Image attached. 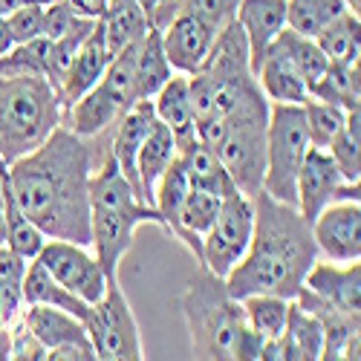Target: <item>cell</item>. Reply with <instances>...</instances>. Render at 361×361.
Wrapping results in <instances>:
<instances>
[{
    "mask_svg": "<svg viewBox=\"0 0 361 361\" xmlns=\"http://www.w3.org/2000/svg\"><path fill=\"white\" fill-rule=\"evenodd\" d=\"M93 139L58 125L44 145L9 165L20 212L47 237L90 249V171Z\"/></svg>",
    "mask_w": 361,
    "mask_h": 361,
    "instance_id": "1",
    "label": "cell"
},
{
    "mask_svg": "<svg viewBox=\"0 0 361 361\" xmlns=\"http://www.w3.org/2000/svg\"><path fill=\"white\" fill-rule=\"evenodd\" d=\"M255 202V231L246 255L223 278L231 298L243 300L249 295H281L295 300L304 289L307 272L318 260V246L310 220L298 205L281 202L257 191Z\"/></svg>",
    "mask_w": 361,
    "mask_h": 361,
    "instance_id": "2",
    "label": "cell"
},
{
    "mask_svg": "<svg viewBox=\"0 0 361 361\" xmlns=\"http://www.w3.org/2000/svg\"><path fill=\"white\" fill-rule=\"evenodd\" d=\"M194 358L212 361H257L263 338L249 329L243 304L226 289V281L205 266L188 281L179 298Z\"/></svg>",
    "mask_w": 361,
    "mask_h": 361,
    "instance_id": "3",
    "label": "cell"
},
{
    "mask_svg": "<svg viewBox=\"0 0 361 361\" xmlns=\"http://www.w3.org/2000/svg\"><path fill=\"white\" fill-rule=\"evenodd\" d=\"M139 226H157L165 231L157 205L139 197L107 147L99 171L90 173V246L96 249V260L107 281H118V266L130 252Z\"/></svg>",
    "mask_w": 361,
    "mask_h": 361,
    "instance_id": "4",
    "label": "cell"
},
{
    "mask_svg": "<svg viewBox=\"0 0 361 361\" xmlns=\"http://www.w3.org/2000/svg\"><path fill=\"white\" fill-rule=\"evenodd\" d=\"M266 128H269V99L263 93L237 104L223 118L197 125V139L214 150L228 176L234 179L237 191L246 197L263 191Z\"/></svg>",
    "mask_w": 361,
    "mask_h": 361,
    "instance_id": "5",
    "label": "cell"
},
{
    "mask_svg": "<svg viewBox=\"0 0 361 361\" xmlns=\"http://www.w3.org/2000/svg\"><path fill=\"white\" fill-rule=\"evenodd\" d=\"M61 99L44 75L0 78V157L9 165L32 154L61 125Z\"/></svg>",
    "mask_w": 361,
    "mask_h": 361,
    "instance_id": "6",
    "label": "cell"
},
{
    "mask_svg": "<svg viewBox=\"0 0 361 361\" xmlns=\"http://www.w3.org/2000/svg\"><path fill=\"white\" fill-rule=\"evenodd\" d=\"M139 102L136 96V78H133V47L116 52L99 84L64 110L61 125H67L75 136L81 139H96L107 130L116 128L133 104Z\"/></svg>",
    "mask_w": 361,
    "mask_h": 361,
    "instance_id": "7",
    "label": "cell"
},
{
    "mask_svg": "<svg viewBox=\"0 0 361 361\" xmlns=\"http://www.w3.org/2000/svg\"><path fill=\"white\" fill-rule=\"evenodd\" d=\"M307 118L300 104H269L266 128V173L263 191L281 202L295 205V183L310 150Z\"/></svg>",
    "mask_w": 361,
    "mask_h": 361,
    "instance_id": "8",
    "label": "cell"
},
{
    "mask_svg": "<svg viewBox=\"0 0 361 361\" xmlns=\"http://www.w3.org/2000/svg\"><path fill=\"white\" fill-rule=\"evenodd\" d=\"M87 338L96 350V358L102 361H142V338L139 324L133 318V310L118 286V281H107L104 295L90 307V315L84 321Z\"/></svg>",
    "mask_w": 361,
    "mask_h": 361,
    "instance_id": "9",
    "label": "cell"
},
{
    "mask_svg": "<svg viewBox=\"0 0 361 361\" xmlns=\"http://www.w3.org/2000/svg\"><path fill=\"white\" fill-rule=\"evenodd\" d=\"M255 231V202L246 194H228L220 202V212L202 234V260L208 272H214L217 278H226L231 269L240 263V257L246 255L249 240Z\"/></svg>",
    "mask_w": 361,
    "mask_h": 361,
    "instance_id": "10",
    "label": "cell"
},
{
    "mask_svg": "<svg viewBox=\"0 0 361 361\" xmlns=\"http://www.w3.org/2000/svg\"><path fill=\"white\" fill-rule=\"evenodd\" d=\"M18 321L49 350L47 361H93L96 358V350L87 338L84 321H78L64 310L26 304Z\"/></svg>",
    "mask_w": 361,
    "mask_h": 361,
    "instance_id": "11",
    "label": "cell"
},
{
    "mask_svg": "<svg viewBox=\"0 0 361 361\" xmlns=\"http://www.w3.org/2000/svg\"><path fill=\"white\" fill-rule=\"evenodd\" d=\"M341 200H355L361 202V185L347 183L341 176L336 159L321 147H310L304 165L298 171V183H295V205L310 223L318 217L321 208L329 202H341Z\"/></svg>",
    "mask_w": 361,
    "mask_h": 361,
    "instance_id": "12",
    "label": "cell"
},
{
    "mask_svg": "<svg viewBox=\"0 0 361 361\" xmlns=\"http://www.w3.org/2000/svg\"><path fill=\"white\" fill-rule=\"evenodd\" d=\"M35 260L58 283L67 286L70 292H75L78 298H84L87 304H96L107 289V278L102 272V263L96 260V255L87 252V246L49 237Z\"/></svg>",
    "mask_w": 361,
    "mask_h": 361,
    "instance_id": "13",
    "label": "cell"
},
{
    "mask_svg": "<svg viewBox=\"0 0 361 361\" xmlns=\"http://www.w3.org/2000/svg\"><path fill=\"white\" fill-rule=\"evenodd\" d=\"M220 29L223 26H214L208 18L191 9H179L171 18V23L162 29V47L173 73H183V75L197 73L205 64Z\"/></svg>",
    "mask_w": 361,
    "mask_h": 361,
    "instance_id": "14",
    "label": "cell"
},
{
    "mask_svg": "<svg viewBox=\"0 0 361 361\" xmlns=\"http://www.w3.org/2000/svg\"><path fill=\"white\" fill-rule=\"evenodd\" d=\"M310 226L318 252L333 263H350L361 257V205L355 200L329 202Z\"/></svg>",
    "mask_w": 361,
    "mask_h": 361,
    "instance_id": "15",
    "label": "cell"
},
{
    "mask_svg": "<svg viewBox=\"0 0 361 361\" xmlns=\"http://www.w3.org/2000/svg\"><path fill=\"white\" fill-rule=\"evenodd\" d=\"M295 300H298V307H304L321 324V333H324L321 358H326V361H341V358L358 361L361 358V324H358V315H350V312L333 307L329 300L318 298L307 286L298 292Z\"/></svg>",
    "mask_w": 361,
    "mask_h": 361,
    "instance_id": "16",
    "label": "cell"
},
{
    "mask_svg": "<svg viewBox=\"0 0 361 361\" xmlns=\"http://www.w3.org/2000/svg\"><path fill=\"white\" fill-rule=\"evenodd\" d=\"M110 49L104 44V32H102V23L96 20V26L90 29V35L81 41L75 58L70 70L64 73L61 84H58V99H61V107H73L87 90H93L99 84V78L104 75L107 64H110Z\"/></svg>",
    "mask_w": 361,
    "mask_h": 361,
    "instance_id": "17",
    "label": "cell"
},
{
    "mask_svg": "<svg viewBox=\"0 0 361 361\" xmlns=\"http://www.w3.org/2000/svg\"><path fill=\"white\" fill-rule=\"evenodd\" d=\"M234 20L246 35L252 73H257L263 52L272 47V41L286 26V0H240Z\"/></svg>",
    "mask_w": 361,
    "mask_h": 361,
    "instance_id": "18",
    "label": "cell"
},
{
    "mask_svg": "<svg viewBox=\"0 0 361 361\" xmlns=\"http://www.w3.org/2000/svg\"><path fill=\"white\" fill-rule=\"evenodd\" d=\"M304 286L318 298L329 300L333 307L350 315H361V263L358 260H350L347 266H336L333 260L329 263L315 260L307 272Z\"/></svg>",
    "mask_w": 361,
    "mask_h": 361,
    "instance_id": "19",
    "label": "cell"
},
{
    "mask_svg": "<svg viewBox=\"0 0 361 361\" xmlns=\"http://www.w3.org/2000/svg\"><path fill=\"white\" fill-rule=\"evenodd\" d=\"M255 78L269 104H304L310 99L307 81L300 78L298 67L292 64V58L278 41H272V47L263 52Z\"/></svg>",
    "mask_w": 361,
    "mask_h": 361,
    "instance_id": "20",
    "label": "cell"
},
{
    "mask_svg": "<svg viewBox=\"0 0 361 361\" xmlns=\"http://www.w3.org/2000/svg\"><path fill=\"white\" fill-rule=\"evenodd\" d=\"M154 102H136L122 118L116 122V128L110 130V154L118 165V171L125 173L128 183L139 191V176H136V159H139V147L154 125ZM142 197V194H139Z\"/></svg>",
    "mask_w": 361,
    "mask_h": 361,
    "instance_id": "21",
    "label": "cell"
},
{
    "mask_svg": "<svg viewBox=\"0 0 361 361\" xmlns=\"http://www.w3.org/2000/svg\"><path fill=\"white\" fill-rule=\"evenodd\" d=\"M150 102H154L157 118L171 128V133H173L179 150L188 147V145L197 139V118H194V104H191L188 75L173 73Z\"/></svg>",
    "mask_w": 361,
    "mask_h": 361,
    "instance_id": "22",
    "label": "cell"
},
{
    "mask_svg": "<svg viewBox=\"0 0 361 361\" xmlns=\"http://www.w3.org/2000/svg\"><path fill=\"white\" fill-rule=\"evenodd\" d=\"M179 157V145L171 133V128L159 118H154L136 159V176H139V194L145 202L154 205V188L159 183V176L171 168V162Z\"/></svg>",
    "mask_w": 361,
    "mask_h": 361,
    "instance_id": "23",
    "label": "cell"
},
{
    "mask_svg": "<svg viewBox=\"0 0 361 361\" xmlns=\"http://www.w3.org/2000/svg\"><path fill=\"white\" fill-rule=\"evenodd\" d=\"M20 292H23V304H44V307H55L64 310L70 315H75L78 321H87L90 307L84 298H78L75 292H70L67 286L58 283L38 260H29L23 269V281H20Z\"/></svg>",
    "mask_w": 361,
    "mask_h": 361,
    "instance_id": "24",
    "label": "cell"
},
{
    "mask_svg": "<svg viewBox=\"0 0 361 361\" xmlns=\"http://www.w3.org/2000/svg\"><path fill=\"white\" fill-rule=\"evenodd\" d=\"M171 75H173V67L162 47V32L159 29H147V35L139 44H133V78H136L139 102L154 99Z\"/></svg>",
    "mask_w": 361,
    "mask_h": 361,
    "instance_id": "25",
    "label": "cell"
},
{
    "mask_svg": "<svg viewBox=\"0 0 361 361\" xmlns=\"http://www.w3.org/2000/svg\"><path fill=\"white\" fill-rule=\"evenodd\" d=\"M99 23H102L104 44H107L110 55L139 44L150 29L147 15L139 6V0H110V6L99 18Z\"/></svg>",
    "mask_w": 361,
    "mask_h": 361,
    "instance_id": "26",
    "label": "cell"
},
{
    "mask_svg": "<svg viewBox=\"0 0 361 361\" xmlns=\"http://www.w3.org/2000/svg\"><path fill=\"white\" fill-rule=\"evenodd\" d=\"M183 157V165H185V173H188V183L194 188H202V191H212L217 197H228L237 191L234 179L228 176V171L223 168V162L217 159V154L208 145H202L200 139H194L188 147L179 150Z\"/></svg>",
    "mask_w": 361,
    "mask_h": 361,
    "instance_id": "27",
    "label": "cell"
},
{
    "mask_svg": "<svg viewBox=\"0 0 361 361\" xmlns=\"http://www.w3.org/2000/svg\"><path fill=\"white\" fill-rule=\"evenodd\" d=\"M286 361H318L324 350V333L315 315H310L298 300L289 304V318L281 333Z\"/></svg>",
    "mask_w": 361,
    "mask_h": 361,
    "instance_id": "28",
    "label": "cell"
},
{
    "mask_svg": "<svg viewBox=\"0 0 361 361\" xmlns=\"http://www.w3.org/2000/svg\"><path fill=\"white\" fill-rule=\"evenodd\" d=\"M312 99L353 110L361 104V67L358 61H329L321 81L312 87Z\"/></svg>",
    "mask_w": 361,
    "mask_h": 361,
    "instance_id": "29",
    "label": "cell"
},
{
    "mask_svg": "<svg viewBox=\"0 0 361 361\" xmlns=\"http://www.w3.org/2000/svg\"><path fill=\"white\" fill-rule=\"evenodd\" d=\"M315 44L329 61H358L361 58V15L347 9L329 20L315 35Z\"/></svg>",
    "mask_w": 361,
    "mask_h": 361,
    "instance_id": "30",
    "label": "cell"
},
{
    "mask_svg": "<svg viewBox=\"0 0 361 361\" xmlns=\"http://www.w3.org/2000/svg\"><path fill=\"white\" fill-rule=\"evenodd\" d=\"M347 9V0H286V26L298 35L315 38L329 20H336Z\"/></svg>",
    "mask_w": 361,
    "mask_h": 361,
    "instance_id": "31",
    "label": "cell"
},
{
    "mask_svg": "<svg viewBox=\"0 0 361 361\" xmlns=\"http://www.w3.org/2000/svg\"><path fill=\"white\" fill-rule=\"evenodd\" d=\"M275 41L286 49V55L292 58V64L298 67L300 78L307 81L310 93H312V87L321 81V75H324V73H326V67H329V58L324 55V49L315 44V38L298 35L295 29H289V26H283V29H281V35H278Z\"/></svg>",
    "mask_w": 361,
    "mask_h": 361,
    "instance_id": "32",
    "label": "cell"
},
{
    "mask_svg": "<svg viewBox=\"0 0 361 361\" xmlns=\"http://www.w3.org/2000/svg\"><path fill=\"white\" fill-rule=\"evenodd\" d=\"M240 304H243L249 329H255L260 338H278L283 333L292 300H286L281 295H249L240 300Z\"/></svg>",
    "mask_w": 361,
    "mask_h": 361,
    "instance_id": "33",
    "label": "cell"
},
{
    "mask_svg": "<svg viewBox=\"0 0 361 361\" xmlns=\"http://www.w3.org/2000/svg\"><path fill=\"white\" fill-rule=\"evenodd\" d=\"M326 154L336 159V165L347 183H358L361 179V104L347 110L344 128L333 142H329Z\"/></svg>",
    "mask_w": 361,
    "mask_h": 361,
    "instance_id": "34",
    "label": "cell"
},
{
    "mask_svg": "<svg viewBox=\"0 0 361 361\" xmlns=\"http://www.w3.org/2000/svg\"><path fill=\"white\" fill-rule=\"evenodd\" d=\"M26 263L29 260L18 257L12 249L0 246V326H9L23 310L20 281H23Z\"/></svg>",
    "mask_w": 361,
    "mask_h": 361,
    "instance_id": "35",
    "label": "cell"
},
{
    "mask_svg": "<svg viewBox=\"0 0 361 361\" xmlns=\"http://www.w3.org/2000/svg\"><path fill=\"white\" fill-rule=\"evenodd\" d=\"M49 70V41L35 38L26 44H12L6 52H0V78L9 75H44Z\"/></svg>",
    "mask_w": 361,
    "mask_h": 361,
    "instance_id": "36",
    "label": "cell"
},
{
    "mask_svg": "<svg viewBox=\"0 0 361 361\" xmlns=\"http://www.w3.org/2000/svg\"><path fill=\"white\" fill-rule=\"evenodd\" d=\"M304 118H307V133H310V145L312 147H321L326 150L329 142H333L341 128H344V116L347 110L338 107V104H329V102H321V99H307L304 104Z\"/></svg>",
    "mask_w": 361,
    "mask_h": 361,
    "instance_id": "37",
    "label": "cell"
},
{
    "mask_svg": "<svg viewBox=\"0 0 361 361\" xmlns=\"http://www.w3.org/2000/svg\"><path fill=\"white\" fill-rule=\"evenodd\" d=\"M44 6L47 4H29V6H20L12 15H6L12 44H26V41L44 38Z\"/></svg>",
    "mask_w": 361,
    "mask_h": 361,
    "instance_id": "38",
    "label": "cell"
},
{
    "mask_svg": "<svg viewBox=\"0 0 361 361\" xmlns=\"http://www.w3.org/2000/svg\"><path fill=\"white\" fill-rule=\"evenodd\" d=\"M9 329H12V358H23V361H47V355H49V350L29 333V329L15 318L12 324H9Z\"/></svg>",
    "mask_w": 361,
    "mask_h": 361,
    "instance_id": "39",
    "label": "cell"
},
{
    "mask_svg": "<svg viewBox=\"0 0 361 361\" xmlns=\"http://www.w3.org/2000/svg\"><path fill=\"white\" fill-rule=\"evenodd\" d=\"M240 0H183V9H191L202 18H208L214 26H226L228 20H234Z\"/></svg>",
    "mask_w": 361,
    "mask_h": 361,
    "instance_id": "40",
    "label": "cell"
},
{
    "mask_svg": "<svg viewBox=\"0 0 361 361\" xmlns=\"http://www.w3.org/2000/svg\"><path fill=\"white\" fill-rule=\"evenodd\" d=\"M139 6L145 9L150 29H159L162 32V29L171 23V18L183 9V0H142Z\"/></svg>",
    "mask_w": 361,
    "mask_h": 361,
    "instance_id": "41",
    "label": "cell"
},
{
    "mask_svg": "<svg viewBox=\"0 0 361 361\" xmlns=\"http://www.w3.org/2000/svg\"><path fill=\"white\" fill-rule=\"evenodd\" d=\"M67 4L73 6L75 15L90 18V20H99L104 15V9L110 6V0H67Z\"/></svg>",
    "mask_w": 361,
    "mask_h": 361,
    "instance_id": "42",
    "label": "cell"
},
{
    "mask_svg": "<svg viewBox=\"0 0 361 361\" xmlns=\"http://www.w3.org/2000/svg\"><path fill=\"white\" fill-rule=\"evenodd\" d=\"M29 4H49V0H0V18H6V15H12L15 9L29 6Z\"/></svg>",
    "mask_w": 361,
    "mask_h": 361,
    "instance_id": "43",
    "label": "cell"
},
{
    "mask_svg": "<svg viewBox=\"0 0 361 361\" xmlns=\"http://www.w3.org/2000/svg\"><path fill=\"white\" fill-rule=\"evenodd\" d=\"M9 358H12V329L0 326V361H9Z\"/></svg>",
    "mask_w": 361,
    "mask_h": 361,
    "instance_id": "44",
    "label": "cell"
},
{
    "mask_svg": "<svg viewBox=\"0 0 361 361\" xmlns=\"http://www.w3.org/2000/svg\"><path fill=\"white\" fill-rule=\"evenodd\" d=\"M12 47V35H9V26H6V18H0V52H6Z\"/></svg>",
    "mask_w": 361,
    "mask_h": 361,
    "instance_id": "45",
    "label": "cell"
},
{
    "mask_svg": "<svg viewBox=\"0 0 361 361\" xmlns=\"http://www.w3.org/2000/svg\"><path fill=\"white\" fill-rule=\"evenodd\" d=\"M0 246H6V214H4V205H0Z\"/></svg>",
    "mask_w": 361,
    "mask_h": 361,
    "instance_id": "46",
    "label": "cell"
},
{
    "mask_svg": "<svg viewBox=\"0 0 361 361\" xmlns=\"http://www.w3.org/2000/svg\"><path fill=\"white\" fill-rule=\"evenodd\" d=\"M347 4H350V9H353V12H358V9H361V0H347Z\"/></svg>",
    "mask_w": 361,
    "mask_h": 361,
    "instance_id": "47",
    "label": "cell"
},
{
    "mask_svg": "<svg viewBox=\"0 0 361 361\" xmlns=\"http://www.w3.org/2000/svg\"><path fill=\"white\" fill-rule=\"evenodd\" d=\"M0 159H4V157H0Z\"/></svg>",
    "mask_w": 361,
    "mask_h": 361,
    "instance_id": "48",
    "label": "cell"
}]
</instances>
